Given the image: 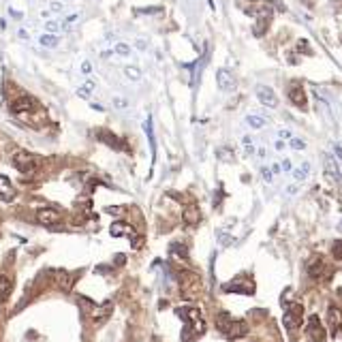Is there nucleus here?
<instances>
[{
  "label": "nucleus",
  "mask_w": 342,
  "mask_h": 342,
  "mask_svg": "<svg viewBox=\"0 0 342 342\" xmlns=\"http://www.w3.org/2000/svg\"><path fill=\"white\" fill-rule=\"evenodd\" d=\"M37 222L39 225H45V227H54V225H60L62 222V214L54 208H39L37 210Z\"/></svg>",
  "instance_id": "9b49d317"
},
{
  "label": "nucleus",
  "mask_w": 342,
  "mask_h": 342,
  "mask_svg": "<svg viewBox=\"0 0 342 342\" xmlns=\"http://www.w3.org/2000/svg\"><path fill=\"white\" fill-rule=\"evenodd\" d=\"M176 314L180 319L186 321V329L182 333V340L184 342H190L199 338L201 333L205 331V321L201 316V310L195 308V306H182V308H176Z\"/></svg>",
  "instance_id": "f257e3e1"
},
{
  "label": "nucleus",
  "mask_w": 342,
  "mask_h": 342,
  "mask_svg": "<svg viewBox=\"0 0 342 342\" xmlns=\"http://www.w3.org/2000/svg\"><path fill=\"white\" fill-rule=\"evenodd\" d=\"M97 137H99L101 141H105L107 146L116 148V150H129V148H126V144H122V139H118L116 135L109 133V131H97Z\"/></svg>",
  "instance_id": "6ab92c4d"
},
{
  "label": "nucleus",
  "mask_w": 342,
  "mask_h": 342,
  "mask_svg": "<svg viewBox=\"0 0 342 342\" xmlns=\"http://www.w3.org/2000/svg\"><path fill=\"white\" fill-rule=\"evenodd\" d=\"M323 176L327 178V182L331 186H338L340 184V169L336 161H333L331 154H325V163H323Z\"/></svg>",
  "instance_id": "ddd939ff"
},
{
  "label": "nucleus",
  "mask_w": 342,
  "mask_h": 342,
  "mask_svg": "<svg viewBox=\"0 0 342 342\" xmlns=\"http://www.w3.org/2000/svg\"><path fill=\"white\" fill-rule=\"evenodd\" d=\"M9 13L13 15V20H22V18H24V15H22V13H18V11H11V9H9Z\"/></svg>",
  "instance_id": "ea45409f"
},
{
  "label": "nucleus",
  "mask_w": 342,
  "mask_h": 342,
  "mask_svg": "<svg viewBox=\"0 0 342 342\" xmlns=\"http://www.w3.org/2000/svg\"><path fill=\"white\" fill-rule=\"evenodd\" d=\"M269 22H272V15H269V11L263 13L261 18H257V24H254V37H263L267 26H269Z\"/></svg>",
  "instance_id": "4be33fe9"
},
{
  "label": "nucleus",
  "mask_w": 342,
  "mask_h": 342,
  "mask_svg": "<svg viewBox=\"0 0 342 342\" xmlns=\"http://www.w3.org/2000/svg\"><path fill=\"white\" fill-rule=\"evenodd\" d=\"M52 11L62 13V11H65V5H62V3H52Z\"/></svg>",
  "instance_id": "e433bc0d"
},
{
  "label": "nucleus",
  "mask_w": 342,
  "mask_h": 342,
  "mask_svg": "<svg viewBox=\"0 0 342 342\" xmlns=\"http://www.w3.org/2000/svg\"><path fill=\"white\" fill-rule=\"evenodd\" d=\"M244 148H246V152L248 154H252V139L250 137H244Z\"/></svg>",
  "instance_id": "c9c22d12"
},
{
  "label": "nucleus",
  "mask_w": 342,
  "mask_h": 342,
  "mask_svg": "<svg viewBox=\"0 0 342 342\" xmlns=\"http://www.w3.org/2000/svg\"><path fill=\"white\" fill-rule=\"evenodd\" d=\"M297 52L299 54H312V47H310V43L306 41V39H299V41H297Z\"/></svg>",
  "instance_id": "c756f323"
},
{
  "label": "nucleus",
  "mask_w": 342,
  "mask_h": 342,
  "mask_svg": "<svg viewBox=\"0 0 342 342\" xmlns=\"http://www.w3.org/2000/svg\"><path fill=\"white\" fill-rule=\"evenodd\" d=\"M9 293H11V278L0 276V295L7 299V295H9Z\"/></svg>",
  "instance_id": "b1692460"
},
{
  "label": "nucleus",
  "mask_w": 342,
  "mask_h": 342,
  "mask_svg": "<svg viewBox=\"0 0 342 342\" xmlns=\"http://www.w3.org/2000/svg\"><path fill=\"white\" fill-rule=\"evenodd\" d=\"M79 304L84 306L86 314H88L94 323H103V321H105L107 316L111 314V310H114V306H111V301H105V304L97 306V304H92V301H90L88 297H79Z\"/></svg>",
  "instance_id": "423d86ee"
},
{
  "label": "nucleus",
  "mask_w": 342,
  "mask_h": 342,
  "mask_svg": "<svg viewBox=\"0 0 342 342\" xmlns=\"http://www.w3.org/2000/svg\"><path fill=\"white\" fill-rule=\"evenodd\" d=\"M45 30H50V33H58V30H60V24L56 22V20H50V22H45Z\"/></svg>",
  "instance_id": "473e14b6"
},
{
  "label": "nucleus",
  "mask_w": 342,
  "mask_h": 342,
  "mask_svg": "<svg viewBox=\"0 0 342 342\" xmlns=\"http://www.w3.org/2000/svg\"><path fill=\"white\" fill-rule=\"evenodd\" d=\"M158 11H161V9H141L139 13H158Z\"/></svg>",
  "instance_id": "a19ab883"
},
{
  "label": "nucleus",
  "mask_w": 342,
  "mask_h": 342,
  "mask_svg": "<svg viewBox=\"0 0 342 342\" xmlns=\"http://www.w3.org/2000/svg\"><path fill=\"white\" fill-rule=\"evenodd\" d=\"M263 178L269 182V180H272V176H269V169H263Z\"/></svg>",
  "instance_id": "79ce46f5"
},
{
  "label": "nucleus",
  "mask_w": 342,
  "mask_h": 342,
  "mask_svg": "<svg viewBox=\"0 0 342 342\" xmlns=\"http://www.w3.org/2000/svg\"><path fill=\"white\" fill-rule=\"evenodd\" d=\"M182 220H184L188 227H195L201 222V212H199L197 205H188V208H184V212H182Z\"/></svg>",
  "instance_id": "aec40b11"
},
{
  "label": "nucleus",
  "mask_w": 342,
  "mask_h": 342,
  "mask_svg": "<svg viewBox=\"0 0 342 342\" xmlns=\"http://www.w3.org/2000/svg\"><path fill=\"white\" fill-rule=\"evenodd\" d=\"M178 282H180V293H182V297L184 299L193 301V299H199L203 295V282H201V278H199L197 274H193V272L180 274Z\"/></svg>",
  "instance_id": "7ed1b4c3"
},
{
  "label": "nucleus",
  "mask_w": 342,
  "mask_h": 342,
  "mask_svg": "<svg viewBox=\"0 0 342 342\" xmlns=\"http://www.w3.org/2000/svg\"><path fill=\"white\" fill-rule=\"evenodd\" d=\"M13 167L18 171H22L24 176H35V173L39 171V167H41V158L30 154V152H24V150H20V152H15L13 158H11Z\"/></svg>",
  "instance_id": "20e7f679"
},
{
  "label": "nucleus",
  "mask_w": 342,
  "mask_h": 342,
  "mask_svg": "<svg viewBox=\"0 0 342 342\" xmlns=\"http://www.w3.org/2000/svg\"><path fill=\"white\" fill-rule=\"evenodd\" d=\"M114 52H116L118 56H131V52H133V50H131V47L126 45V43H118V45L114 47Z\"/></svg>",
  "instance_id": "7c9ffc66"
},
{
  "label": "nucleus",
  "mask_w": 342,
  "mask_h": 342,
  "mask_svg": "<svg viewBox=\"0 0 342 342\" xmlns=\"http://www.w3.org/2000/svg\"><path fill=\"white\" fill-rule=\"evenodd\" d=\"M39 109H41V105H39V101L33 97H20L18 101L11 103V114H15V116H30Z\"/></svg>",
  "instance_id": "0eeeda50"
},
{
  "label": "nucleus",
  "mask_w": 342,
  "mask_h": 342,
  "mask_svg": "<svg viewBox=\"0 0 342 342\" xmlns=\"http://www.w3.org/2000/svg\"><path fill=\"white\" fill-rule=\"evenodd\" d=\"M216 327L220 329L222 336H227L229 340H237V338H244L248 333V325L240 319H233L229 312H218L216 316Z\"/></svg>",
  "instance_id": "f03ea898"
},
{
  "label": "nucleus",
  "mask_w": 342,
  "mask_h": 342,
  "mask_svg": "<svg viewBox=\"0 0 342 342\" xmlns=\"http://www.w3.org/2000/svg\"><path fill=\"white\" fill-rule=\"evenodd\" d=\"M306 338L308 342H325V327L319 319V314H310L306 323Z\"/></svg>",
  "instance_id": "1a4fd4ad"
},
{
  "label": "nucleus",
  "mask_w": 342,
  "mask_h": 342,
  "mask_svg": "<svg viewBox=\"0 0 342 342\" xmlns=\"http://www.w3.org/2000/svg\"><path fill=\"white\" fill-rule=\"evenodd\" d=\"M287 97H289V101H291L295 107H299V109H308V97H306L304 86H299V84H289Z\"/></svg>",
  "instance_id": "f8f14e48"
},
{
  "label": "nucleus",
  "mask_w": 342,
  "mask_h": 342,
  "mask_svg": "<svg viewBox=\"0 0 342 342\" xmlns=\"http://www.w3.org/2000/svg\"><path fill=\"white\" fill-rule=\"evenodd\" d=\"M92 90H94V84H92V82H86V84L82 86V88L77 90V94H79L82 99H88L90 94H92Z\"/></svg>",
  "instance_id": "cd10ccee"
},
{
  "label": "nucleus",
  "mask_w": 342,
  "mask_h": 342,
  "mask_svg": "<svg viewBox=\"0 0 342 342\" xmlns=\"http://www.w3.org/2000/svg\"><path fill=\"white\" fill-rule=\"evenodd\" d=\"M331 252H333V257H336L338 261H342V240H338L336 244H333V248H331Z\"/></svg>",
  "instance_id": "2f4dec72"
},
{
  "label": "nucleus",
  "mask_w": 342,
  "mask_h": 342,
  "mask_svg": "<svg viewBox=\"0 0 342 342\" xmlns=\"http://www.w3.org/2000/svg\"><path fill=\"white\" fill-rule=\"evenodd\" d=\"M289 146H291V148H295V150H304V148H306V144H304L301 139H291V141H289Z\"/></svg>",
  "instance_id": "72a5a7b5"
},
{
  "label": "nucleus",
  "mask_w": 342,
  "mask_h": 342,
  "mask_svg": "<svg viewBox=\"0 0 342 342\" xmlns=\"http://www.w3.org/2000/svg\"><path fill=\"white\" fill-rule=\"evenodd\" d=\"M257 99L259 103H263L265 107H276L278 105V97L272 88H267V86H257Z\"/></svg>",
  "instance_id": "dca6fc26"
},
{
  "label": "nucleus",
  "mask_w": 342,
  "mask_h": 342,
  "mask_svg": "<svg viewBox=\"0 0 342 342\" xmlns=\"http://www.w3.org/2000/svg\"><path fill=\"white\" fill-rule=\"evenodd\" d=\"M308 173H310V163H301L297 169H295V173H293V180H295V182H301V180L308 176Z\"/></svg>",
  "instance_id": "5701e85b"
},
{
  "label": "nucleus",
  "mask_w": 342,
  "mask_h": 342,
  "mask_svg": "<svg viewBox=\"0 0 342 342\" xmlns=\"http://www.w3.org/2000/svg\"><path fill=\"white\" fill-rule=\"evenodd\" d=\"M216 82H218V88L225 90V92L235 88V77H233V73L229 69H218L216 71Z\"/></svg>",
  "instance_id": "2eb2a0df"
},
{
  "label": "nucleus",
  "mask_w": 342,
  "mask_h": 342,
  "mask_svg": "<svg viewBox=\"0 0 342 342\" xmlns=\"http://www.w3.org/2000/svg\"><path fill=\"white\" fill-rule=\"evenodd\" d=\"M124 75L129 77V79H135V82H137V79H141V71L137 67H126L124 69Z\"/></svg>",
  "instance_id": "c85d7f7f"
},
{
  "label": "nucleus",
  "mask_w": 342,
  "mask_h": 342,
  "mask_svg": "<svg viewBox=\"0 0 342 342\" xmlns=\"http://www.w3.org/2000/svg\"><path fill=\"white\" fill-rule=\"evenodd\" d=\"M306 269H308V274L312 280H329L331 274H333V267L325 261V257H321V254H312L306 263Z\"/></svg>",
  "instance_id": "39448f33"
},
{
  "label": "nucleus",
  "mask_w": 342,
  "mask_h": 342,
  "mask_svg": "<svg viewBox=\"0 0 342 342\" xmlns=\"http://www.w3.org/2000/svg\"><path fill=\"white\" fill-rule=\"evenodd\" d=\"M284 327L291 331H295L301 327V323H304V306L301 304H293L291 308H287V312H284Z\"/></svg>",
  "instance_id": "6e6552de"
},
{
  "label": "nucleus",
  "mask_w": 342,
  "mask_h": 342,
  "mask_svg": "<svg viewBox=\"0 0 342 342\" xmlns=\"http://www.w3.org/2000/svg\"><path fill=\"white\" fill-rule=\"evenodd\" d=\"M3 304H5V297H3V295H0V306H3Z\"/></svg>",
  "instance_id": "37998d69"
},
{
  "label": "nucleus",
  "mask_w": 342,
  "mask_h": 342,
  "mask_svg": "<svg viewBox=\"0 0 342 342\" xmlns=\"http://www.w3.org/2000/svg\"><path fill=\"white\" fill-rule=\"evenodd\" d=\"M109 233L114 235V237H122V235H126L129 240H133V237L137 235V233H135V229L129 225V222H122V220H120V222H114V225L109 227Z\"/></svg>",
  "instance_id": "f3484780"
},
{
  "label": "nucleus",
  "mask_w": 342,
  "mask_h": 342,
  "mask_svg": "<svg viewBox=\"0 0 342 342\" xmlns=\"http://www.w3.org/2000/svg\"><path fill=\"white\" fill-rule=\"evenodd\" d=\"M246 122H248L252 129H263V126H265V120L261 116H248V118H246Z\"/></svg>",
  "instance_id": "bb28decb"
},
{
  "label": "nucleus",
  "mask_w": 342,
  "mask_h": 342,
  "mask_svg": "<svg viewBox=\"0 0 342 342\" xmlns=\"http://www.w3.org/2000/svg\"><path fill=\"white\" fill-rule=\"evenodd\" d=\"M114 105H116L118 109H124V107H126V101H124V99H114Z\"/></svg>",
  "instance_id": "58836bf2"
},
{
  "label": "nucleus",
  "mask_w": 342,
  "mask_h": 342,
  "mask_svg": "<svg viewBox=\"0 0 342 342\" xmlns=\"http://www.w3.org/2000/svg\"><path fill=\"white\" fill-rule=\"evenodd\" d=\"M15 195H18V193H15L11 180L0 173V199H3V201H13Z\"/></svg>",
  "instance_id": "a211bd4d"
},
{
  "label": "nucleus",
  "mask_w": 342,
  "mask_h": 342,
  "mask_svg": "<svg viewBox=\"0 0 342 342\" xmlns=\"http://www.w3.org/2000/svg\"><path fill=\"white\" fill-rule=\"evenodd\" d=\"M327 329L331 336H336V333L342 329V310L338 306H329L327 308Z\"/></svg>",
  "instance_id": "4468645a"
},
{
  "label": "nucleus",
  "mask_w": 342,
  "mask_h": 342,
  "mask_svg": "<svg viewBox=\"0 0 342 342\" xmlns=\"http://www.w3.org/2000/svg\"><path fill=\"white\" fill-rule=\"evenodd\" d=\"M82 73L84 75H90L92 73V65H90V62H84V65H82Z\"/></svg>",
  "instance_id": "4c0bfd02"
},
{
  "label": "nucleus",
  "mask_w": 342,
  "mask_h": 342,
  "mask_svg": "<svg viewBox=\"0 0 342 342\" xmlns=\"http://www.w3.org/2000/svg\"><path fill=\"white\" fill-rule=\"evenodd\" d=\"M75 22H79V15H77V13H71V15H67L65 20H60V28H62V30H67V28L73 26Z\"/></svg>",
  "instance_id": "a878e982"
},
{
  "label": "nucleus",
  "mask_w": 342,
  "mask_h": 342,
  "mask_svg": "<svg viewBox=\"0 0 342 342\" xmlns=\"http://www.w3.org/2000/svg\"><path fill=\"white\" fill-rule=\"evenodd\" d=\"M39 43H41L43 47H56V45H58V37H54V35H41Z\"/></svg>",
  "instance_id": "393cba45"
},
{
  "label": "nucleus",
  "mask_w": 342,
  "mask_h": 342,
  "mask_svg": "<svg viewBox=\"0 0 342 342\" xmlns=\"http://www.w3.org/2000/svg\"><path fill=\"white\" fill-rule=\"evenodd\" d=\"M54 276H56V284H58L62 291H71V287H73V282H75V278L71 276L69 272H65V269H56Z\"/></svg>",
  "instance_id": "412c9836"
},
{
  "label": "nucleus",
  "mask_w": 342,
  "mask_h": 342,
  "mask_svg": "<svg viewBox=\"0 0 342 342\" xmlns=\"http://www.w3.org/2000/svg\"><path fill=\"white\" fill-rule=\"evenodd\" d=\"M109 214H116V216H120V214H122V208H120V205H109V208H105Z\"/></svg>",
  "instance_id": "f704fd0d"
},
{
  "label": "nucleus",
  "mask_w": 342,
  "mask_h": 342,
  "mask_svg": "<svg viewBox=\"0 0 342 342\" xmlns=\"http://www.w3.org/2000/svg\"><path fill=\"white\" fill-rule=\"evenodd\" d=\"M222 291L240 293V295H252V293H254V282L250 280V278H246V276H237V278H233L231 282H227L225 287H222Z\"/></svg>",
  "instance_id": "9d476101"
}]
</instances>
